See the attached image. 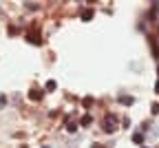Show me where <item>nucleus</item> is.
Here are the masks:
<instances>
[{
    "instance_id": "obj_1",
    "label": "nucleus",
    "mask_w": 159,
    "mask_h": 148,
    "mask_svg": "<svg viewBox=\"0 0 159 148\" xmlns=\"http://www.w3.org/2000/svg\"><path fill=\"white\" fill-rule=\"evenodd\" d=\"M115 122H117L115 115H108V117L104 119V131H106V133H113L115 128H117V126H115Z\"/></svg>"
},
{
    "instance_id": "obj_2",
    "label": "nucleus",
    "mask_w": 159,
    "mask_h": 148,
    "mask_svg": "<svg viewBox=\"0 0 159 148\" xmlns=\"http://www.w3.org/2000/svg\"><path fill=\"white\" fill-rule=\"evenodd\" d=\"M93 18V9H84L82 11V20H91Z\"/></svg>"
},
{
    "instance_id": "obj_3",
    "label": "nucleus",
    "mask_w": 159,
    "mask_h": 148,
    "mask_svg": "<svg viewBox=\"0 0 159 148\" xmlns=\"http://www.w3.org/2000/svg\"><path fill=\"white\" fill-rule=\"evenodd\" d=\"M133 142H135V144H142V142H144V135H142V133H135V135H133Z\"/></svg>"
},
{
    "instance_id": "obj_4",
    "label": "nucleus",
    "mask_w": 159,
    "mask_h": 148,
    "mask_svg": "<svg viewBox=\"0 0 159 148\" xmlns=\"http://www.w3.org/2000/svg\"><path fill=\"white\" fill-rule=\"evenodd\" d=\"M119 102H121V104H133V97H128V95H121V97H119Z\"/></svg>"
},
{
    "instance_id": "obj_5",
    "label": "nucleus",
    "mask_w": 159,
    "mask_h": 148,
    "mask_svg": "<svg viewBox=\"0 0 159 148\" xmlns=\"http://www.w3.org/2000/svg\"><path fill=\"white\" fill-rule=\"evenodd\" d=\"M91 122H93V117H91V115H84V117H82V126H89Z\"/></svg>"
},
{
    "instance_id": "obj_6",
    "label": "nucleus",
    "mask_w": 159,
    "mask_h": 148,
    "mask_svg": "<svg viewBox=\"0 0 159 148\" xmlns=\"http://www.w3.org/2000/svg\"><path fill=\"white\" fill-rule=\"evenodd\" d=\"M55 86H58V84H55V80H49V82H46V86H44V88H46V91H53Z\"/></svg>"
},
{
    "instance_id": "obj_7",
    "label": "nucleus",
    "mask_w": 159,
    "mask_h": 148,
    "mask_svg": "<svg viewBox=\"0 0 159 148\" xmlns=\"http://www.w3.org/2000/svg\"><path fill=\"white\" fill-rule=\"evenodd\" d=\"M29 97H31V99H40V97H42V93H40V91H31Z\"/></svg>"
},
{
    "instance_id": "obj_8",
    "label": "nucleus",
    "mask_w": 159,
    "mask_h": 148,
    "mask_svg": "<svg viewBox=\"0 0 159 148\" xmlns=\"http://www.w3.org/2000/svg\"><path fill=\"white\" fill-rule=\"evenodd\" d=\"M67 131H69V133H75V131H78V126H75V124H69V126H67Z\"/></svg>"
},
{
    "instance_id": "obj_9",
    "label": "nucleus",
    "mask_w": 159,
    "mask_h": 148,
    "mask_svg": "<svg viewBox=\"0 0 159 148\" xmlns=\"http://www.w3.org/2000/svg\"><path fill=\"white\" fill-rule=\"evenodd\" d=\"M155 91H157V93H159V80H157V84H155Z\"/></svg>"
}]
</instances>
